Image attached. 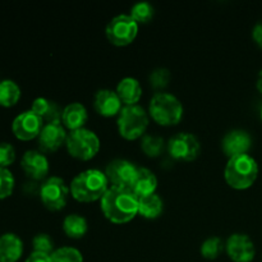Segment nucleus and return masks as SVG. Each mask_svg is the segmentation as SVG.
<instances>
[{
  "label": "nucleus",
  "instance_id": "obj_18",
  "mask_svg": "<svg viewBox=\"0 0 262 262\" xmlns=\"http://www.w3.org/2000/svg\"><path fill=\"white\" fill-rule=\"evenodd\" d=\"M87 119H89L87 109L81 102H72V104H68L63 109V113H61V124L67 129L71 130V132L72 130L83 128Z\"/></svg>",
  "mask_w": 262,
  "mask_h": 262
},
{
  "label": "nucleus",
  "instance_id": "obj_7",
  "mask_svg": "<svg viewBox=\"0 0 262 262\" xmlns=\"http://www.w3.org/2000/svg\"><path fill=\"white\" fill-rule=\"evenodd\" d=\"M138 33V23L130 14H119L106 26L105 35L110 43L115 46H127L135 41Z\"/></svg>",
  "mask_w": 262,
  "mask_h": 262
},
{
  "label": "nucleus",
  "instance_id": "obj_15",
  "mask_svg": "<svg viewBox=\"0 0 262 262\" xmlns=\"http://www.w3.org/2000/svg\"><path fill=\"white\" fill-rule=\"evenodd\" d=\"M252 146V138L250 133L242 129H233L224 136L222 147L228 158L246 155Z\"/></svg>",
  "mask_w": 262,
  "mask_h": 262
},
{
  "label": "nucleus",
  "instance_id": "obj_28",
  "mask_svg": "<svg viewBox=\"0 0 262 262\" xmlns=\"http://www.w3.org/2000/svg\"><path fill=\"white\" fill-rule=\"evenodd\" d=\"M53 262H83L81 251L74 247H60L51 253Z\"/></svg>",
  "mask_w": 262,
  "mask_h": 262
},
{
  "label": "nucleus",
  "instance_id": "obj_33",
  "mask_svg": "<svg viewBox=\"0 0 262 262\" xmlns=\"http://www.w3.org/2000/svg\"><path fill=\"white\" fill-rule=\"evenodd\" d=\"M26 262H53L51 261V255L42 252H35L33 251L30 256L27 257Z\"/></svg>",
  "mask_w": 262,
  "mask_h": 262
},
{
  "label": "nucleus",
  "instance_id": "obj_14",
  "mask_svg": "<svg viewBox=\"0 0 262 262\" xmlns=\"http://www.w3.org/2000/svg\"><path fill=\"white\" fill-rule=\"evenodd\" d=\"M20 166L25 170L30 178L35 181H41L46 178L50 170V164H49L48 158L42 151L30 150L22 156L20 160Z\"/></svg>",
  "mask_w": 262,
  "mask_h": 262
},
{
  "label": "nucleus",
  "instance_id": "obj_34",
  "mask_svg": "<svg viewBox=\"0 0 262 262\" xmlns=\"http://www.w3.org/2000/svg\"><path fill=\"white\" fill-rule=\"evenodd\" d=\"M252 38L256 43L262 49V20L257 22L252 30Z\"/></svg>",
  "mask_w": 262,
  "mask_h": 262
},
{
  "label": "nucleus",
  "instance_id": "obj_31",
  "mask_svg": "<svg viewBox=\"0 0 262 262\" xmlns=\"http://www.w3.org/2000/svg\"><path fill=\"white\" fill-rule=\"evenodd\" d=\"M32 246L35 252H42L51 255L55 251L54 250V241L46 233H40V234L35 235V238L32 239Z\"/></svg>",
  "mask_w": 262,
  "mask_h": 262
},
{
  "label": "nucleus",
  "instance_id": "obj_27",
  "mask_svg": "<svg viewBox=\"0 0 262 262\" xmlns=\"http://www.w3.org/2000/svg\"><path fill=\"white\" fill-rule=\"evenodd\" d=\"M155 14V9H154L152 4L148 2H140L136 3L132 8H130V17L140 25V23H148L154 18Z\"/></svg>",
  "mask_w": 262,
  "mask_h": 262
},
{
  "label": "nucleus",
  "instance_id": "obj_13",
  "mask_svg": "<svg viewBox=\"0 0 262 262\" xmlns=\"http://www.w3.org/2000/svg\"><path fill=\"white\" fill-rule=\"evenodd\" d=\"M67 137L68 133L60 122L46 123L38 136V146L42 152H55L66 145Z\"/></svg>",
  "mask_w": 262,
  "mask_h": 262
},
{
  "label": "nucleus",
  "instance_id": "obj_3",
  "mask_svg": "<svg viewBox=\"0 0 262 262\" xmlns=\"http://www.w3.org/2000/svg\"><path fill=\"white\" fill-rule=\"evenodd\" d=\"M257 163L248 154L230 158L224 170L225 182L234 189L250 188L257 179Z\"/></svg>",
  "mask_w": 262,
  "mask_h": 262
},
{
  "label": "nucleus",
  "instance_id": "obj_5",
  "mask_svg": "<svg viewBox=\"0 0 262 262\" xmlns=\"http://www.w3.org/2000/svg\"><path fill=\"white\" fill-rule=\"evenodd\" d=\"M118 130L123 138L128 141L137 140L145 136L148 127V115L140 105L123 106L118 115Z\"/></svg>",
  "mask_w": 262,
  "mask_h": 262
},
{
  "label": "nucleus",
  "instance_id": "obj_30",
  "mask_svg": "<svg viewBox=\"0 0 262 262\" xmlns=\"http://www.w3.org/2000/svg\"><path fill=\"white\" fill-rule=\"evenodd\" d=\"M14 177L8 169L0 168V200H4L13 193Z\"/></svg>",
  "mask_w": 262,
  "mask_h": 262
},
{
  "label": "nucleus",
  "instance_id": "obj_35",
  "mask_svg": "<svg viewBox=\"0 0 262 262\" xmlns=\"http://www.w3.org/2000/svg\"><path fill=\"white\" fill-rule=\"evenodd\" d=\"M256 86H257V90L262 94V71L258 73V78H257V83H256Z\"/></svg>",
  "mask_w": 262,
  "mask_h": 262
},
{
  "label": "nucleus",
  "instance_id": "obj_21",
  "mask_svg": "<svg viewBox=\"0 0 262 262\" xmlns=\"http://www.w3.org/2000/svg\"><path fill=\"white\" fill-rule=\"evenodd\" d=\"M31 110L35 114H37L41 119L46 120V123L60 122L61 120L63 109H60L56 102L50 101L45 97H37V99L33 100Z\"/></svg>",
  "mask_w": 262,
  "mask_h": 262
},
{
  "label": "nucleus",
  "instance_id": "obj_24",
  "mask_svg": "<svg viewBox=\"0 0 262 262\" xmlns=\"http://www.w3.org/2000/svg\"><path fill=\"white\" fill-rule=\"evenodd\" d=\"M20 99V89L12 79L0 81V106H14Z\"/></svg>",
  "mask_w": 262,
  "mask_h": 262
},
{
  "label": "nucleus",
  "instance_id": "obj_8",
  "mask_svg": "<svg viewBox=\"0 0 262 262\" xmlns=\"http://www.w3.org/2000/svg\"><path fill=\"white\" fill-rule=\"evenodd\" d=\"M71 188L60 177H50L40 188V199L43 206L50 211H59L66 207Z\"/></svg>",
  "mask_w": 262,
  "mask_h": 262
},
{
  "label": "nucleus",
  "instance_id": "obj_10",
  "mask_svg": "<svg viewBox=\"0 0 262 262\" xmlns=\"http://www.w3.org/2000/svg\"><path fill=\"white\" fill-rule=\"evenodd\" d=\"M137 170L138 166L132 161H128L125 159H115L107 164L105 169V176L109 183H112V187L130 188Z\"/></svg>",
  "mask_w": 262,
  "mask_h": 262
},
{
  "label": "nucleus",
  "instance_id": "obj_26",
  "mask_svg": "<svg viewBox=\"0 0 262 262\" xmlns=\"http://www.w3.org/2000/svg\"><path fill=\"white\" fill-rule=\"evenodd\" d=\"M224 248L225 245L222 241V238L212 235V237L205 239L204 243L201 245V255L205 258H207V260H215V258H217L222 255Z\"/></svg>",
  "mask_w": 262,
  "mask_h": 262
},
{
  "label": "nucleus",
  "instance_id": "obj_1",
  "mask_svg": "<svg viewBox=\"0 0 262 262\" xmlns=\"http://www.w3.org/2000/svg\"><path fill=\"white\" fill-rule=\"evenodd\" d=\"M101 211L114 224L129 223L138 214V199L129 188L110 187L101 199Z\"/></svg>",
  "mask_w": 262,
  "mask_h": 262
},
{
  "label": "nucleus",
  "instance_id": "obj_23",
  "mask_svg": "<svg viewBox=\"0 0 262 262\" xmlns=\"http://www.w3.org/2000/svg\"><path fill=\"white\" fill-rule=\"evenodd\" d=\"M164 210V202L159 194L154 193L150 196L138 199V214L146 219H156Z\"/></svg>",
  "mask_w": 262,
  "mask_h": 262
},
{
  "label": "nucleus",
  "instance_id": "obj_20",
  "mask_svg": "<svg viewBox=\"0 0 262 262\" xmlns=\"http://www.w3.org/2000/svg\"><path fill=\"white\" fill-rule=\"evenodd\" d=\"M117 94L120 101L124 104V106L137 105L141 96H142V86L138 82V79L133 78V77H125L118 83Z\"/></svg>",
  "mask_w": 262,
  "mask_h": 262
},
{
  "label": "nucleus",
  "instance_id": "obj_6",
  "mask_svg": "<svg viewBox=\"0 0 262 262\" xmlns=\"http://www.w3.org/2000/svg\"><path fill=\"white\" fill-rule=\"evenodd\" d=\"M66 147L69 155L78 160L87 161L96 156L100 150V140L97 135L87 128L72 130L68 133Z\"/></svg>",
  "mask_w": 262,
  "mask_h": 262
},
{
  "label": "nucleus",
  "instance_id": "obj_2",
  "mask_svg": "<svg viewBox=\"0 0 262 262\" xmlns=\"http://www.w3.org/2000/svg\"><path fill=\"white\" fill-rule=\"evenodd\" d=\"M69 188L73 199L87 204L101 200L110 187L105 173L97 169H87L74 177Z\"/></svg>",
  "mask_w": 262,
  "mask_h": 262
},
{
  "label": "nucleus",
  "instance_id": "obj_17",
  "mask_svg": "<svg viewBox=\"0 0 262 262\" xmlns=\"http://www.w3.org/2000/svg\"><path fill=\"white\" fill-rule=\"evenodd\" d=\"M156 188H158V178L155 174L147 168H138L135 181L129 188L136 194V197L142 199L150 196L155 193Z\"/></svg>",
  "mask_w": 262,
  "mask_h": 262
},
{
  "label": "nucleus",
  "instance_id": "obj_4",
  "mask_svg": "<svg viewBox=\"0 0 262 262\" xmlns=\"http://www.w3.org/2000/svg\"><path fill=\"white\" fill-rule=\"evenodd\" d=\"M148 113L158 124L170 127L178 124L183 118V105L169 92H156L151 97Z\"/></svg>",
  "mask_w": 262,
  "mask_h": 262
},
{
  "label": "nucleus",
  "instance_id": "obj_32",
  "mask_svg": "<svg viewBox=\"0 0 262 262\" xmlns=\"http://www.w3.org/2000/svg\"><path fill=\"white\" fill-rule=\"evenodd\" d=\"M15 160V150L10 143L0 142V168L7 169Z\"/></svg>",
  "mask_w": 262,
  "mask_h": 262
},
{
  "label": "nucleus",
  "instance_id": "obj_36",
  "mask_svg": "<svg viewBox=\"0 0 262 262\" xmlns=\"http://www.w3.org/2000/svg\"><path fill=\"white\" fill-rule=\"evenodd\" d=\"M261 120H262V106H261Z\"/></svg>",
  "mask_w": 262,
  "mask_h": 262
},
{
  "label": "nucleus",
  "instance_id": "obj_16",
  "mask_svg": "<svg viewBox=\"0 0 262 262\" xmlns=\"http://www.w3.org/2000/svg\"><path fill=\"white\" fill-rule=\"evenodd\" d=\"M122 104L123 102L120 101L117 91H113V90L102 89L99 90L95 95L94 107L102 117L110 118L119 115L120 110L123 109Z\"/></svg>",
  "mask_w": 262,
  "mask_h": 262
},
{
  "label": "nucleus",
  "instance_id": "obj_19",
  "mask_svg": "<svg viewBox=\"0 0 262 262\" xmlns=\"http://www.w3.org/2000/svg\"><path fill=\"white\" fill-rule=\"evenodd\" d=\"M23 242L14 233L0 235V262H17L22 257Z\"/></svg>",
  "mask_w": 262,
  "mask_h": 262
},
{
  "label": "nucleus",
  "instance_id": "obj_12",
  "mask_svg": "<svg viewBox=\"0 0 262 262\" xmlns=\"http://www.w3.org/2000/svg\"><path fill=\"white\" fill-rule=\"evenodd\" d=\"M225 251L232 261L251 262L255 258L256 248L252 239L242 233H234L225 242Z\"/></svg>",
  "mask_w": 262,
  "mask_h": 262
},
{
  "label": "nucleus",
  "instance_id": "obj_22",
  "mask_svg": "<svg viewBox=\"0 0 262 262\" xmlns=\"http://www.w3.org/2000/svg\"><path fill=\"white\" fill-rule=\"evenodd\" d=\"M63 230L69 238L73 239H79L84 237L89 230V223L86 217L79 214L67 215L63 220Z\"/></svg>",
  "mask_w": 262,
  "mask_h": 262
},
{
  "label": "nucleus",
  "instance_id": "obj_29",
  "mask_svg": "<svg viewBox=\"0 0 262 262\" xmlns=\"http://www.w3.org/2000/svg\"><path fill=\"white\" fill-rule=\"evenodd\" d=\"M170 72L166 68H158L155 71L151 72L150 77H148V81H150L151 87H154L155 90H164L169 84L170 81Z\"/></svg>",
  "mask_w": 262,
  "mask_h": 262
},
{
  "label": "nucleus",
  "instance_id": "obj_9",
  "mask_svg": "<svg viewBox=\"0 0 262 262\" xmlns=\"http://www.w3.org/2000/svg\"><path fill=\"white\" fill-rule=\"evenodd\" d=\"M168 151L170 156L179 161H192L201 152V145L196 136L182 132L169 140Z\"/></svg>",
  "mask_w": 262,
  "mask_h": 262
},
{
  "label": "nucleus",
  "instance_id": "obj_25",
  "mask_svg": "<svg viewBox=\"0 0 262 262\" xmlns=\"http://www.w3.org/2000/svg\"><path fill=\"white\" fill-rule=\"evenodd\" d=\"M164 146H165V142L160 136L145 135L141 140V148L148 158L160 156L164 151Z\"/></svg>",
  "mask_w": 262,
  "mask_h": 262
},
{
  "label": "nucleus",
  "instance_id": "obj_11",
  "mask_svg": "<svg viewBox=\"0 0 262 262\" xmlns=\"http://www.w3.org/2000/svg\"><path fill=\"white\" fill-rule=\"evenodd\" d=\"M43 120L37 114L28 110L20 113L14 118L12 123V130L15 137L20 141H31L40 136L43 128Z\"/></svg>",
  "mask_w": 262,
  "mask_h": 262
}]
</instances>
